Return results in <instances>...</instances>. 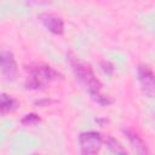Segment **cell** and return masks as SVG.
Masks as SVG:
<instances>
[{
  "instance_id": "obj_1",
  "label": "cell",
  "mask_w": 155,
  "mask_h": 155,
  "mask_svg": "<svg viewBox=\"0 0 155 155\" xmlns=\"http://www.w3.org/2000/svg\"><path fill=\"white\" fill-rule=\"evenodd\" d=\"M69 64L71 67V70L76 78V80L80 82V85L88 92L91 98L97 102L101 105H109L113 103V101L102 93V82L97 79L93 69L90 64L85 63L84 61L76 58V57H69Z\"/></svg>"
},
{
  "instance_id": "obj_2",
  "label": "cell",
  "mask_w": 155,
  "mask_h": 155,
  "mask_svg": "<svg viewBox=\"0 0 155 155\" xmlns=\"http://www.w3.org/2000/svg\"><path fill=\"white\" fill-rule=\"evenodd\" d=\"M24 68L28 74L24 82L27 90H42L51 82L63 79L58 70L45 63H30Z\"/></svg>"
},
{
  "instance_id": "obj_3",
  "label": "cell",
  "mask_w": 155,
  "mask_h": 155,
  "mask_svg": "<svg viewBox=\"0 0 155 155\" xmlns=\"http://www.w3.org/2000/svg\"><path fill=\"white\" fill-rule=\"evenodd\" d=\"M102 144L103 137L97 131H85L79 136L80 155H97Z\"/></svg>"
},
{
  "instance_id": "obj_4",
  "label": "cell",
  "mask_w": 155,
  "mask_h": 155,
  "mask_svg": "<svg viewBox=\"0 0 155 155\" xmlns=\"http://www.w3.org/2000/svg\"><path fill=\"white\" fill-rule=\"evenodd\" d=\"M0 73L8 81H13L17 79L18 65L12 52L0 51Z\"/></svg>"
},
{
  "instance_id": "obj_5",
  "label": "cell",
  "mask_w": 155,
  "mask_h": 155,
  "mask_svg": "<svg viewBox=\"0 0 155 155\" xmlns=\"http://www.w3.org/2000/svg\"><path fill=\"white\" fill-rule=\"evenodd\" d=\"M137 74H138V80H139L143 92L149 98H153L155 94V79H154L153 70L150 69V67L145 64H140L138 65Z\"/></svg>"
},
{
  "instance_id": "obj_6",
  "label": "cell",
  "mask_w": 155,
  "mask_h": 155,
  "mask_svg": "<svg viewBox=\"0 0 155 155\" xmlns=\"http://www.w3.org/2000/svg\"><path fill=\"white\" fill-rule=\"evenodd\" d=\"M38 19L50 33L54 35H62L64 33V22L62 17L51 12H42L38 16Z\"/></svg>"
},
{
  "instance_id": "obj_7",
  "label": "cell",
  "mask_w": 155,
  "mask_h": 155,
  "mask_svg": "<svg viewBox=\"0 0 155 155\" xmlns=\"http://www.w3.org/2000/svg\"><path fill=\"white\" fill-rule=\"evenodd\" d=\"M122 132L127 137L128 142L132 144L133 149L136 150V153L138 155H151V151H150L148 144L145 143V140L137 132H134V131H132L130 128H124Z\"/></svg>"
},
{
  "instance_id": "obj_8",
  "label": "cell",
  "mask_w": 155,
  "mask_h": 155,
  "mask_svg": "<svg viewBox=\"0 0 155 155\" xmlns=\"http://www.w3.org/2000/svg\"><path fill=\"white\" fill-rule=\"evenodd\" d=\"M19 107V103L16 98L7 93L0 94V115H7L16 111Z\"/></svg>"
},
{
  "instance_id": "obj_9",
  "label": "cell",
  "mask_w": 155,
  "mask_h": 155,
  "mask_svg": "<svg viewBox=\"0 0 155 155\" xmlns=\"http://www.w3.org/2000/svg\"><path fill=\"white\" fill-rule=\"evenodd\" d=\"M103 142L107 144L108 149H109L114 155H127V154H128L127 150L125 149V147H124L116 138H114L113 136H107V137L103 139Z\"/></svg>"
},
{
  "instance_id": "obj_10",
  "label": "cell",
  "mask_w": 155,
  "mask_h": 155,
  "mask_svg": "<svg viewBox=\"0 0 155 155\" xmlns=\"http://www.w3.org/2000/svg\"><path fill=\"white\" fill-rule=\"evenodd\" d=\"M41 121L40 116L35 113H29V114H25L22 119H21V124L22 125H25V126H34V125H38L39 122Z\"/></svg>"
},
{
  "instance_id": "obj_11",
  "label": "cell",
  "mask_w": 155,
  "mask_h": 155,
  "mask_svg": "<svg viewBox=\"0 0 155 155\" xmlns=\"http://www.w3.org/2000/svg\"><path fill=\"white\" fill-rule=\"evenodd\" d=\"M99 67H101L102 71L105 75H108V76H111L113 75V73H114V65H113L111 62H109V61H102L99 63Z\"/></svg>"
},
{
  "instance_id": "obj_12",
  "label": "cell",
  "mask_w": 155,
  "mask_h": 155,
  "mask_svg": "<svg viewBox=\"0 0 155 155\" xmlns=\"http://www.w3.org/2000/svg\"><path fill=\"white\" fill-rule=\"evenodd\" d=\"M31 155H40V154H31Z\"/></svg>"
}]
</instances>
